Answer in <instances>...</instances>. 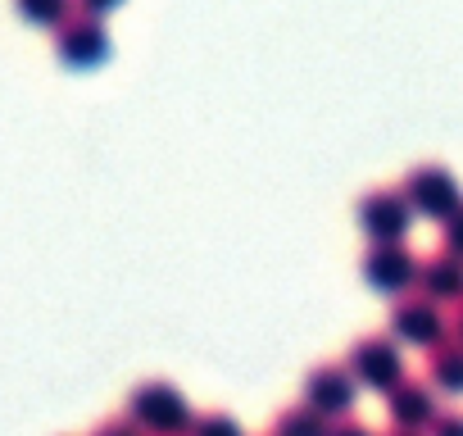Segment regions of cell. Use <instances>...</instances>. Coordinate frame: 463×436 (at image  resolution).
Wrapping results in <instances>:
<instances>
[{
    "label": "cell",
    "instance_id": "21",
    "mask_svg": "<svg viewBox=\"0 0 463 436\" xmlns=\"http://www.w3.org/2000/svg\"><path fill=\"white\" fill-rule=\"evenodd\" d=\"M386 436H427V431H409V427H391Z\"/></svg>",
    "mask_w": 463,
    "mask_h": 436
},
{
    "label": "cell",
    "instance_id": "1",
    "mask_svg": "<svg viewBox=\"0 0 463 436\" xmlns=\"http://www.w3.org/2000/svg\"><path fill=\"white\" fill-rule=\"evenodd\" d=\"M128 418L146 427V436H186L191 431V400L173 382H141L128 395Z\"/></svg>",
    "mask_w": 463,
    "mask_h": 436
},
{
    "label": "cell",
    "instance_id": "6",
    "mask_svg": "<svg viewBox=\"0 0 463 436\" xmlns=\"http://www.w3.org/2000/svg\"><path fill=\"white\" fill-rule=\"evenodd\" d=\"M413 223V204L404 200V191H373L359 200V228L368 242H404Z\"/></svg>",
    "mask_w": 463,
    "mask_h": 436
},
{
    "label": "cell",
    "instance_id": "3",
    "mask_svg": "<svg viewBox=\"0 0 463 436\" xmlns=\"http://www.w3.org/2000/svg\"><path fill=\"white\" fill-rule=\"evenodd\" d=\"M345 368L354 373L359 386L386 395L391 386H400L409 373H404V355H400V341L395 336H359L345 355Z\"/></svg>",
    "mask_w": 463,
    "mask_h": 436
},
{
    "label": "cell",
    "instance_id": "22",
    "mask_svg": "<svg viewBox=\"0 0 463 436\" xmlns=\"http://www.w3.org/2000/svg\"><path fill=\"white\" fill-rule=\"evenodd\" d=\"M269 436H273V431H269Z\"/></svg>",
    "mask_w": 463,
    "mask_h": 436
},
{
    "label": "cell",
    "instance_id": "19",
    "mask_svg": "<svg viewBox=\"0 0 463 436\" xmlns=\"http://www.w3.org/2000/svg\"><path fill=\"white\" fill-rule=\"evenodd\" d=\"M449 336H454V341H463V300L454 305V318H449Z\"/></svg>",
    "mask_w": 463,
    "mask_h": 436
},
{
    "label": "cell",
    "instance_id": "14",
    "mask_svg": "<svg viewBox=\"0 0 463 436\" xmlns=\"http://www.w3.org/2000/svg\"><path fill=\"white\" fill-rule=\"evenodd\" d=\"M19 14H24L28 24L55 28V24H64V14H69V0H19Z\"/></svg>",
    "mask_w": 463,
    "mask_h": 436
},
{
    "label": "cell",
    "instance_id": "13",
    "mask_svg": "<svg viewBox=\"0 0 463 436\" xmlns=\"http://www.w3.org/2000/svg\"><path fill=\"white\" fill-rule=\"evenodd\" d=\"M186 436H246V427L232 418V413H222V409H209V413H195L191 418V431Z\"/></svg>",
    "mask_w": 463,
    "mask_h": 436
},
{
    "label": "cell",
    "instance_id": "17",
    "mask_svg": "<svg viewBox=\"0 0 463 436\" xmlns=\"http://www.w3.org/2000/svg\"><path fill=\"white\" fill-rule=\"evenodd\" d=\"M427 436H463V413H436V422L427 427Z\"/></svg>",
    "mask_w": 463,
    "mask_h": 436
},
{
    "label": "cell",
    "instance_id": "15",
    "mask_svg": "<svg viewBox=\"0 0 463 436\" xmlns=\"http://www.w3.org/2000/svg\"><path fill=\"white\" fill-rule=\"evenodd\" d=\"M91 436H146V427L137 422V418H128V413H118V418H105Z\"/></svg>",
    "mask_w": 463,
    "mask_h": 436
},
{
    "label": "cell",
    "instance_id": "5",
    "mask_svg": "<svg viewBox=\"0 0 463 436\" xmlns=\"http://www.w3.org/2000/svg\"><path fill=\"white\" fill-rule=\"evenodd\" d=\"M354 391H359V382H354V373H350L345 364H314V368L305 373L300 400L314 404V409L327 413V418H345V413L354 409Z\"/></svg>",
    "mask_w": 463,
    "mask_h": 436
},
{
    "label": "cell",
    "instance_id": "20",
    "mask_svg": "<svg viewBox=\"0 0 463 436\" xmlns=\"http://www.w3.org/2000/svg\"><path fill=\"white\" fill-rule=\"evenodd\" d=\"M82 5H87L91 14H100V10H114V5H118V0H82Z\"/></svg>",
    "mask_w": 463,
    "mask_h": 436
},
{
    "label": "cell",
    "instance_id": "7",
    "mask_svg": "<svg viewBox=\"0 0 463 436\" xmlns=\"http://www.w3.org/2000/svg\"><path fill=\"white\" fill-rule=\"evenodd\" d=\"M440 391L422 377H404L400 386H391L386 391V418H391V427H409V431H427L431 422H436V413H440V400H436Z\"/></svg>",
    "mask_w": 463,
    "mask_h": 436
},
{
    "label": "cell",
    "instance_id": "9",
    "mask_svg": "<svg viewBox=\"0 0 463 436\" xmlns=\"http://www.w3.org/2000/svg\"><path fill=\"white\" fill-rule=\"evenodd\" d=\"M413 291L431 296L436 305H458V300H463V260L449 255V251L422 260V264H418V287H413Z\"/></svg>",
    "mask_w": 463,
    "mask_h": 436
},
{
    "label": "cell",
    "instance_id": "4",
    "mask_svg": "<svg viewBox=\"0 0 463 436\" xmlns=\"http://www.w3.org/2000/svg\"><path fill=\"white\" fill-rule=\"evenodd\" d=\"M418 255L404 246V242H373L368 246V255H364V264H359V273H364V282L377 291V296H404V291H413L418 287Z\"/></svg>",
    "mask_w": 463,
    "mask_h": 436
},
{
    "label": "cell",
    "instance_id": "12",
    "mask_svg": "<svg viewBox=\"0 0 463 436\" xmlns=\"http://www.w3.org/2000/svg\"><path fill=\"white\" fill-rule=\"evenodd\" d=\"M327 427H332V418L327 413H318L314 404H287L278 418H273V436H327Z\"/></svg>",
    "mask_w": 463,
    "mask_h": 436
},
{
    "label": "cell",
    "instance_id": "18",
    "mask_svg": "<svg viewBox=\"0 0 463 436\" xmlns=\"http://www.w3.org/2000/svg\"><path fill=\"white\" fill-rule=\"evenodd\" d=\"M327 436H373V431H368V427H364L359 418H350V413H345V418H332Z\"/></svg>",
    "mask_w": 463,
    "mask_h": 436
},
{
    "label": "cell",
    "instance_id": "16",
    "mask_svg": "<svg viewBox=\"0 0 463 436\" xmlns=\"http://www.w3.org/2000/svg\"><path fill=\"white\" fill-rule=\"evenodd\" d=\"M440 242H445V251H449V255H458V260H463V204H458V209L445 218V232H440Z\"/></svg>",
    "mask_w": 463,
    "mask_h": 436
},
{
    "label": "cell",
    "instance_id": "2",
    "mask_svg": "<svg viewBox=\"0 0 463 436\" xmlns=\"http://www.w3.org/2000/svg\"><path fill=\"white\" fill-rule=\"evenodd\" d=\"M391 336H395L400 346L431 350V346H440V341L449 336V318H445V309H440L431 296L404 291V296H395V305H391Z\"/></svg>",
    "mask_w": 463,
    "mask_h": 436
},
{
    "label": "cell",
    "instance_id": "11",
    "mask_svg": "<svg viewBox=\"0 0 463 436\" xmlns=\"http://www.w3.org/2000/svg\"><path fill=\"white\" fill-rule=\"evenodd\" d=\"M427 382H431L440 395H463V341L445 336L440 346H431Z\"/></svg>",
    "mask_w": 463,
    "mask_h": 436
},
{
    "label": "cell",
    "instance_id": "8",
    "mask_svg": "<svg viewBox=\"0 0 463 436\" xmlns=\"http://www.w3.org/2000/svg\"><path fill=\"white\" fill-rule=\"evenodd\" d=\"M404 200L413 204V213H427V218H440L445 223V218L463 204V191L445 168H413L409 182H404Z\"/></svg>",
    "mask_w": 463,
    "mask_h": 436
},
{
    "label": "cell",
    "instance_id": "10",
    "mask_svg": "<svg viewBox=\"0 0 463 436\" xmlns=\"http://www.w3.org/2000/svg\"><path fill=\"white\" fill-rule=\"evenodd\" d=\"M105 33H100V24H91V19H78V24H64L60 28V60L64 64H78V69H87V64H100L105 60Z\"/></svg>",
    "mask_w": 463,
    "mask_h": 436
}]
</instances>
